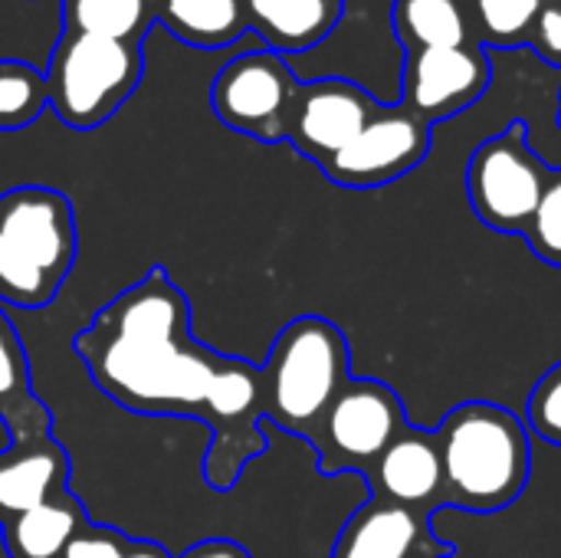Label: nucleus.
Returning a JSON list of instances; mask_svg holds the SVG:
<instances>
[{"label": "nucleus", "mask_w": 561, "mask_h": 558, "mask_svg": "<svg viewBox=\"0 0 561 558\" xmlns=\"http://www.w3.org/2000/svg\"><path fill=\"white\" fill-rule=\"evenodd\" d=\"M72 352L118 408L204 424L210 444L201 474L210 490H233L243 470L266 454L260 365L194 339L191 303L164 266H151L105 303L72 339Z\"/></svg>", "instance_id": "obj_1"}, {"label": "nucleus", "mask_w": 561, "mask_h": 558, "mask_svg": "<svg viewBox=\"0 0 561 558\" xmlns=\"http://www.w3.org/2000/svg\"><path fill=\"white\" fill-rule=\"evenodd\" d=\"M447 510L477 516L510 510L533 474V441L523 418L490 401H463L437 428Z\"/></svg>", "instance_id": "obj_2"}, {"label": "nucleus", "mask_w": 561, "mask_h": 558, "mask_svg": "<svg viewBox=\"0 0 561 558\" xmlns=\"http://www.w3.org/2000/svg\"><path fill=\"white\" fill-rule=\"evenodd\" d=\"M72 201L43 184L0 194V306H49L76 263Z\"/></svg>", "instance_id": "obj_3"}, {"label": "nucleus", "mask_w": 561, "mask_h": 558, "mask_svg": "<svg viewBox=\"0 0 561 558\" xmlns=\"http://www.w3.org/2000/svg\"><path fill=\"white\" fill-rule=\"evenodd\" d=\"M263 375V421L309 441L335 395L352 378L345 332L325 316H299L279 329Z\"/></svg>", "instance_id": "obj_4"}, {"label": "nucleus", "mask_w": 561, "mask_h": 558, "mask_svg": "<svg viewBox=\"0 0 561 558\" xmlns=\"http://www.w3.org/2000/svg\"><path fill=\"white\" fill-rule=\"evenodd\" d=\"M141 72V43L62 30L43 76L59 122L76 132H92L131 99Z\"/></svg>", "instance_id": "obj_5"}, {"label": "nucleus", "mask_w": 561, "mask_h": 558, "mask_svg": "<svg viewBox=\"0 0 561 558\" xmlns=\"http://www.w3.org/2000/svg\"><path fill=\"white\" fill-rule=\"evenodd\" d=\"M549 178L552 168L529 145V125L516 118L473 151L467 164L470 207L496 234H526Z\"/></svg>", "instance_id": "obj_6"}, {"label": "nucleus", "mask_w": 561, "mask_h": 558, "mask_svg": "<svg viewBox=\"0 0 561 558\" xmlns=\"http://www.w3.org/2000/svg\"><path fill=\"white\" fill-rule=\"evenodd\" d=\"M408 424L404 401L378 378H348L309 437L322 477L365 474Z\"/></svg>", "instance_id": "obj_7"}, {"label": "nucleus", "mask_w": 561, "mask_h": 558, "mask_svg": "<svg viewBox=\"0 0 561 558\" xmlns=\"http://www.w3.org/2000/svg\"><path fill=\"white\" fill-rule=\"evenodd\" d=\"M299 86L302 82L279 53L253 49L230 59L217 72L210 86V105L227 128L253 141L276 145L289 138Z\"/></svg>", "instance_id": "obj_8"}, {"label": "nucleus", "mask_w": 561, "mask_h": 558, "mask_svg": "<svg viewBox=\"0 0 561 558\" xmlns=\"http://www.w3.org/2000/svg\"><path fill=\"white\" fill-rule=\"evenodd\" d=\"M431 151V125L404 105H381L378 115L322 164V174L352 191L385 187L414 171Z\"/></svg>", "instance_id": "obj_9"}, {"label": "nucleus", "mask_w": 561, "mask_h": 558, "mask_svg": "<svg viewBox=\"0 0 561 558\" xmlns=\"http://www.w3.org/2000/svg\"><path fill=\"white\" fill-rule=\"evenodd\" d=\"M493 82V62L480 43L404 53L401 102L421 122L437 125L486 95Z\"/></svg>", "instance_id": "obj_10"}, {"label": "nucleus", "mask_w": 561, "mask_h": 558, "mask_svg": "<svg viewBox=\"0 0 561 558\" xmlns=\"http://www.w3.org/2000/svg\"><path fill=\"white\" fill-rule=\"evenodd\" d=\"M381 102L352 79H312L299 86L293 122H289V145L316 161L319 168L335 158L355 135L378 115Z\"/></svg>", "instance_id": "obj_11"}, {"label": "nucleus", "mask_w": 561, "mask_h": 558, "mask_svg": "<svg viewBox=\"0 0 561 558\" xmlns=\"http://www.w3.org/2000/svg\"><path fill=\"white\" fill-rule=\"evenodd\" d=\"M362 477L378 500L401 503L427 516L447 510V477L437 431H424L408 421Z\"/></svg>", "instance_id": "obj_12"}, {"label": "nucleus", "mask_w": 561, "mask_h": 558, "mask_svg": "<svg viewBox=\"0 0 561 558\" xmlns=\"http://www.w3.org/2000/svg\"><path fill=\"white\" fill-rule=\"evenodd\" d=\"M457 549L440 539L431 516L401 503L368 497L335 536L332 558H454Z\"/></svg>", "instance_id": "obj_13"}, {"label": "nucleus", "mask_w": 561, "mask_h": 558, "mask_svg": "<svg viewBox=\"0 0 561 558\" xmlns=\"http://www.w3.org/2000/svg\"><path fill=\"white\" fill-rule=\"evenodd\" d=\"M66 490L69 454L53 434L10 441L0 451V526Z\"/></svg>", "instance_id": "obj_14"}, {"label": "nucleus", "mask_w": 561, "mask_h": 558, "mask_svg": "<svg viewBox=\"0 0 561 558\" xmlns=\"http://www.w3.org/2000/svg\"><path fill=\"white\" fill-rule=\"evenodd\" d=\"M247 23L273 53H302L319 46L339 23L345 0H243Z\"/></svg>", "instance_id": "obj_15"}, {"label": "nucleus", "mask_w": 561, "mask_h": 558, "mask_svg": "<svg viewBox=\"0 0 561 558\" xmlns=\"http://www.w3.org/2000/svg\"><path fill=\"white\" fill-rule=\"evenodd\" d=\"M0 421L10 431V441L46 437L53 431V414L33 391L26 349L3 306H0Z\"/></svg>", "instance_id": "obj_16"}, {"label": "nucleus", "mask_w": 561, "mask_h": 558, "mask_svg": "<svg viewBox=\"0 0 561 558\" xmlns=\"http://www.w3.org/2000/svg\"><path fill=\"white\" fill-rule=\"evenodd\" d=\"M89 523L79 497L66 490L3 523V549L10 558H59Z\"/></svg>", "instance_id": "obj_17"}, {"label": "nucleus", "mask_w": 561, "mask_h": 558, "mask_svg": "<svg viewBox=\"0 0 561 558\" xmlns=\"http://www.w3.org/2000/svg\"><path fill=\"white\" fill-rule=\"evenodd\" d=\"M158 23L194 49L233 46L250 30L243 0H158Z\"/></svg>", "instance_id": "obj_18"}, {"label": "nucleus", "mask_w": 561, "mask_h": 558, "mask_svg": "<svg viewBox=\"0 0 561 558\" xmlns=\"http://www.w3.org/2000/svg\"><path fill=\"white\" fill-rule=\"evenodd\" d=\"M391 23L404 53L480 43L460 0H394Z\"/></svg>", "instance_id": "obj_19"}, {"label": "nucleus", "mask_w": 561, "mask_h": 558, "mask_svg": "<svg viewBox=\"0 0 561 558\" xmlns=\"http://www.w3.org/2000/svg\"><path fill=\"white\" fill-rule=\"evenodd\" d=\"M158 23V0H62V30L141 43Z\"/></svg>", "instance_id": "obj_20"}, {"label": "nucleus", "mask_w": 561, "mask_h": 558, "mask_svg": "<svg viewBox=\"0 0 561 558\" xmlns=\"http://www.w3.org/2000/svg\"><path fill=\"white\" fill-rule=\"evenodd\" d=\"M46 105V76L23 59H0V132L33 125Z\"/></svg>", "instance_id": "obj_21"}, {"label": "nucleus", "mask_w": 561, "mask_h": 558, "mask_svg": "<svg viewBox=\"0 0 561 558\" xmlns=\"http://www.w3.org/2000/svg\"><path fill=\"white\" fill-rule=\"evenodd\" d=\"M546 0H473V23L480 46H526Z\"/></svg>", "instance_id": "obj_22"}, {"label": "nucleus", "mask_w": 561, "mask_h": 558, "mask_svg": "<svg viewBox=\"0 0 561 558\" xmlns=\"http://www.w3.org/2000/svg\"><path fill=\"white\" fill-rule=\"evenodd\" d=\"M523 237L542 263L561 270V168H552L546 194H542Z\"/></svg>", "instance_id": "obj_23"}, {"label": "nucleus", "mask_w": 561, "mask_h": 558, "mask_svg": "<svg viewBox=\"0 0 561 558\" xmlns=\"http://www.w3.org/2000/svg\"><path fill=\"white\" fill-rule=\"evenodd\" d=\"M526 428L546 444L561 447V362L536 382L526 401Z\"/></svg>", "instance_id": "obj_24"}, {"label": "nucleus", "mask_w": 561, "mask_h": 558, "mask_svg": "<svg viewBox=\"0 0 561 558\" xmlns=\"http://www.w3.org/2000/svg\"><path fill=\"white\" fill-rule=\"evenodd\" d=\"M131 549V539L112 526L89 523L59 558H125Z\"/></svg>", "instance_id": "obj_25"}, {"label": "nucleus", "mask_w": 561, "mask_h": 558, "mask_svg": "<svg viewBox=\"0 0 561 558\" xmlns=\"http://www.w3.org/2000/svg\"><path fill=\"white\" fill-rule=\"evenodd\" d=\"M526 46H533L546 62L561 69V0H546Z\"/></svg>", "instance_id": "obj_26"}, {"label": "nucleus", "mask_w": 561, "mask_h": 558, "mask_svg": "<svg viewBox=\"0 0 561 558\" xmlns=\"http://www.w3.org/2000/svg\"><path fill=\"white\" fill-rule=\"evenodd\" d=\"M178 558H253L240 543L233 539H204V543H194L184 556Z\"/></svg>", "instance_id": "obj_27"}, {"label": "nucleus", "mask_w": 561, "mask_h": 558, "mask_svg": "<svg viewBox=\"0 0 561 558\" xmlns=\"http://www.w3.org/2000/svg\"><path fill=\"white\" fill-rule=\"evenodd\" d=\"M125 558H174L164 546L151 543V539H131V549Z\"/></svg>", "instance_id": "obj_28"}, {"label": "nucleus", "mask_w": 561, "mask_h": 558, "mask_svg": "<svg viewBox=\"0 0 561 558\" xmlns=\"http://www.w3.org/2000/svg\"><path fill=\"white\" fill-rule=\"evenodd\" d=\"M556 122H559V128H561V92H559V115H556Z\"/></svg>", "instance_id": "obj_29"}]
</instances>
